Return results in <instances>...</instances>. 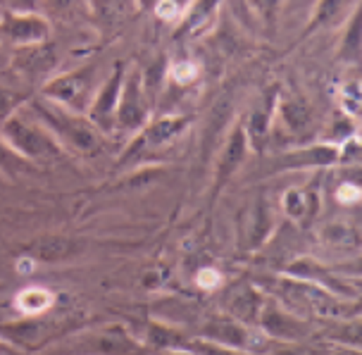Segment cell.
<instances>
[{
    "mask_svg": "<svg viewBox=\"0 0 362 355\" xmlns=\"http://www.w3.org/2000/svg\"><path fill=\"white\" fill-rule=\"evenodd\" d=\"M184 124V120H160L148 129V139H151V144H163V141H170Z\"/></svg>",
    "mask_w": 362,
    "mask_h": 355,
    "instance_id": "cell-12",
    "label": "cell"
},
{
    "mask_svg": "<svg viewBox=\"0 0 362 355\" xmlns=\"http://www.w3.org/2000/svg\"><path fill=\"white\" fill-rule=\"evenodd\" d=\"M151 337H153V341L158 346H174V344H179V337L177 334H172L170 329H160V327H153V332H151Z\"/></svg>",
    "mask_w": 362,
    "mask_h": 355,
    "instance_id": "cell-17",
    "label": "cell"
},
{
    "mask_svg": "<svg viewBox=\"0 0 362 355\" xmlns=\"http://www.w3.org/2000/svg\"><path fill=\"white\" fill-rule=\"evenodd\" d=\"M29 253H31L29 257H36V260L43 262H60L76 253V243L62 236H45L31 243Z\"/></svg>",
    "mask_w": 362,
    "mask_h": 355,
    "instance_id": "cell-7",
    "label": "cell"
},
{
    "mask_svg": "<svg viewBox=\"0 0 362 355\" xmlns=\"http://www.w3.org/2000/svg\"><path fill=\"white\" fill-rule=\"evenodd\" d=\"M243 155H245V134L238 129V132H234V136L229 139L226 151L222 155V165H219V174H217L219 184H224L226 177L236 172V167L243 163Z\"/></svg>",
    "mask_w": 362,
    "mask_h": 355,
    "instance_id": "cell-8",
    "label": "cell"
},
{
    "mask_svg": "<svg viewBox=\"0 0 362 355\" xmlns=\"http://www.w3.org/2000/svg\"><path fill=\"white\" fill-rule=\"evenodd\" d=\"M5 136H8V141L19 153L27 155V158L41 160V158H53V155H57V146L53 139L45 136L41 129L27 124V122H22L19 117L5 120Z\"/></svg>",
    "mask_w": 362,
    "mask_h": 355,
    "instance_id": "cell-1",
    "label": "cell"
},
{
    "mask_svg": "<svg viewBox=\"0 0 362 355\" xmlns=\"http://www.w3.org/2000/svg\"><path fill=\"white\" fill-rule=\"evenodd\" d=\"M119 93H122V67L117 64L112 79L103 86L100 95L95 98L93 107H90V122H95V124L103 129L112 127V115H115V110H117Z\"/></svg>",
    "mask_w": 362,
    "mask_h": 355,
    "instance_id": "cell-5",
    "label": "cell"
},
{
    "mask_svg": "<svg viewBox=\"0 0 362 355\" xmlns=\"http://www.w3.org/2000/svg\"><path fill=\"white\" fill-rule=\"evenodd\" d=\"M236 310H238V315L241 318H245V320H250L255 315V310H257V301H255V296L253 293H245V296H241L238 298V303H236Z\"/></svg>",
    "mask_w": 362,
    "mask_h": 355,
    "instance_id": "cell-16",
    "label": "cell"
},
{
    "mask_svg": "<svg viewBox=\"0 0 362 355\" xmlns=\"http://www.w3.org/2000/svg\"><path fill=\"white\" fill-rule=\"evenodd\" d=\"M117 115H119L122 127H127V129H134L144 122L146 105H144V98H141L139 74H132L127 79L124 93H122V103H117Z\"/></svg>",
    "mask_w": 362,
    "mask_h": 355,
    "instance_id": "cell-6",
    "label": "cell"
},
{
    "mask_svg": "<svg viewBox=\"0 0 362 355\" xmlns=\"http://www.w3.org/2000/svg\"><path fill=\"white\" fill-rule=\"evenodd\" d=\"M90 81H93V67H83L79 72H72L67 76H60L45 88V95L53 98L57 103H64V105H72V107H79L83 98H86L88 88H90Z\"/></svg>",
    "mask_w": 362,
    "mask_h": 355,
    "instance_id": "cell-3",
    "label": "cell"
},
{
    "mask_svg": "<svg viewBox=\"0 0 362 355\" xmlns=\"http://www.w3.org/2000/svg\"><path fill=\"white\" fill-rule=\"evenodd\" d=\"M38 110H41V115L50 122V127H53L64 141L74 144L76 148H81V151L95 148L93 127H90L86 120L74 117V115H69L67 110H62L60 105H38Z\"/></svg>",
    "mask_w": 362,
    "mask_h": 355,
    "instance_id": "cell-2",
    "label": "cell"
},
{
    "mask_svg": "<svg viewBox=\"0 0 362 355\" xmlns=\"http://www.w3.org/2000/svg\"><path fill=\"white\" fill-rule=\"evenodd\" d=\"M174 355H184V353H174Z\"/></svg>",
    "mask_w": 362,
    "mask_h": 355,
    "instance_id": "cell-22",
    "label": "cell"
},
{
    "mask_svg": "<svg viewBox=\"0 0 362 355\" xmlns=\"http://www.w3.org/2000/svg\"><path fill=\"white\" fill-rule=\"evenodd\" d=\"M344 5V0H322L320 5H317V15H315V24H325L327 19H332L339 8Z\"/></svg>",
    "mask_w": 362,
    "mask_h": 355,
    "instance_id": "cell-15",
    "label": "cell"
},
{
    "mask_svg": "<svg viewBox=\"0 0 362 355\" xmlns=\"http://www.w3.org/2000/svg\"><path fill=\"white\" fill-rule=\"evenodd\" d=\"M219 281H222V277H219L215 269H203V272H200V277H198V284L203 289H215Z\"/></svg>",
    "mask_w": 362,
    "mask_h": 355,
    "instance_id": "cell-20",
    "label": "cell"
},
{
    "mask_svg": "<svg viewBox=\"0 0 362 355\" xmlns=\"http://www.w3.org/2000/svg\"><path fill=\"white\" fill-rule=\"evenodd\" d=\"M341 196H344V201H348V196H358V191H353V189H341Z\"/></svg>",
    "mask_w": 362,
    "mask_h": 355,
    "instance_id": "cell-21",
    "label": "cell"
},
{
    "mask_svg": "<svg viewBox=\"0 0 362 355\" xmlns=\"http://www.w3.org/2000/svg\"><path fill=\"white\" fill-rule=\"evenodd\" d=\"M93 8L103 22H117L127 15V0H93Z\"/></svg>",
    "mask_w": 362,
    "mask_h": 355,
    "instance_id": "cell-13",
    "label": "cell"
},
{
    "mask_svg": "<svg viewBox=\"0 0 362 355\" xmlns=\"http://www.w3.org/2000/svg\"><path fill=\"white\" fill-rule=\"evenodd\" d=\"M88 344L95 353H105V355H132L134 353V346L129 344L124 337H119V334H115V332L100 334V337L90 339Z\"/></svg>",
    "mask_w": 362,
    "mask_h": 355,
    "instance_id": "cell-10",
    "label": "cell"
},
{
    "mask_svg": "<svg viewBox=\"0 0 362 355\" xmlns=\"http://www.w3.org/2000/svg\"><path fill=\"white\" fill-rule=\"evenodd\" d=\"M210 337H215L222 344L229 346H243L245 344V332L234 322H215V325L208 327Z\"/></svg>",
    "mask_w": 362,
    "mask_h": 355,
    "instance_id": "cell-11",
    "label": "cell"
},
{
    "mask_svg": "<svg viewBox=\"0 0 362 355\" xmlns=\"http://www.w3.org/2000/svg\"><path fill=\"white\" fill-rule=\"evenodd\" d=\"M264 329L272 334H276V337H279V334L286 337V332H293V325H291L281 313H267L264 315Z\"/></svg>",
    "mask_w": 362,
    "mask_h": 355,
    "instance_id": "cell-14",
    "label": "cell"
},
{
    "mask_svg": "<svg viewBox=\"0 0 362 355\" xmlns=\"http://www.w3.org/2000/svg\"><path fill=\"white\" fill-rule=\"evenodd\" d=\"M15 305H17V310H22V313H27V315L45 313V310L53 305V293L45 291V289H41V286L24 289V291L17 296Z\"/></svg>",
    "mask_w": 362,
    "mask_h": 355,
    "instance_id": "cell-9",
    "label": "cell"
},
{
    "mask_svg": "<svg viewBox=\"0 0 362 355\" xmlns=\"http://www.w3.org/2000/svg\"><path fill=\"white\" fill-rule=\"evenodd\" d=\"M0 31L8 38H12V41L27 43V46L43 41V38L48 36L45 22L34 15H8L0 22Z\"/></svg>",
    "mask_w": 362,
    "mask_h": 355,
    "instance_id": "cell-4",
    "label": "cell"
},
{
    "mask_svg": "<svg viewBox=\"0 0 362 355\" xmlns=\"http://www.w3.org/2000/svg\"><path fill=\"white\" fill-rule=\"evenodd\" d=\"M19 165H22V160H19L10 148H5L3 144H0V167H5V170H15V167H19Z\"/></svg>",
    "mask_w": 362,
    "mask_h": 355,
    "instance_id": "cell-19",
    "label": "cell"
},
{
    "mask_svg": "<svg viewBox=\"0 0 362 355\" xmlns=\"http://www.w3.org/2000/svg\"><path fill=\"white\" fill-rule=\"evenodd\" d=\"M198 353L200 355H238L234 351H229V348L219 346V344H210V341H203V344H196Z\"/></svg>",
    "mask_w": 362,
    "mask_h": 355,
    "instance_id": "cell-18",
    "label": "cell"
}]
</instances>
